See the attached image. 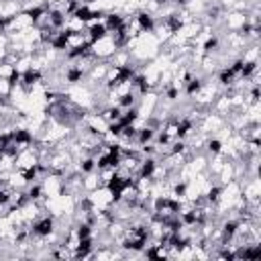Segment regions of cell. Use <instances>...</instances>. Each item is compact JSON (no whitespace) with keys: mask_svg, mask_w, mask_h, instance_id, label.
<instances>
[{"mask_svg":"<svg viewBox=\"0 0 261 261\" xmlns=\"http://www.w3.org/2000/svg\"><path fill=\"white\" fill-rule=\"evenodd\" d=\"M86 35H88L90 43H96V41H100V39L108 37V29H106L104 20H96V22L86 24Z\"/></svg>","mask_w":261,"mask_h":261,"instance_id":"1","label":"cell"},{"mask_svg":"<svg viewBox=\"0 0 261 261\" xmlns=\"http://www.w3.org/2000/svg\"><path fill=\"white\" fill-rule=\"evenodd\" d=\"M2 184H4V177H2V173H0V186H2Z\"/></svg>","mask_w":261,"mask_h":261,"instance_id":"2","label":"cell"}]
</instances>
